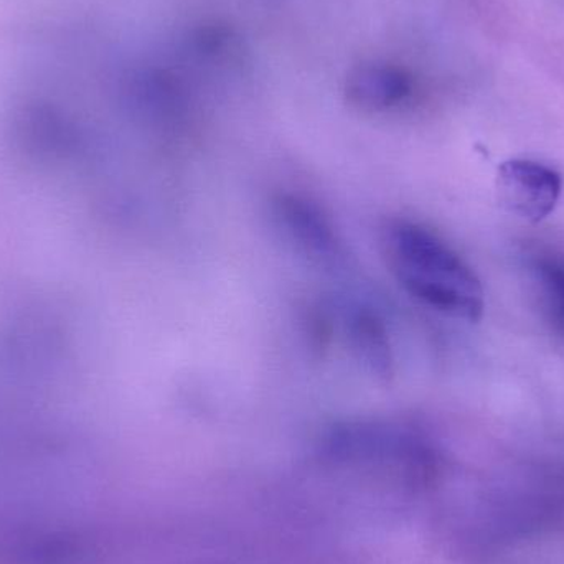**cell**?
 <instances>
[{
    "instance_id": "obj_6",
    "label": "cell",
    "mask_w": 564,
    "mask_h": 564,
    "mask_svg": "<svg viewBox=\"0 0 564 564\" xmlns=\"http://www.w3.org/2000/svg\"><path fill=\"white\" fill-rule=\"evenodd\" d=\"M536 278L546 304L558 327L564 330V261L545 260L536 267Z\"/></svg>"
},
{
    "instance_id": "obj_2",
    "label": "cell",
    "mask_w": 564,
    "mask_h": 564,
    "mask_svg": "<svg viewBox=\"0 0 564 564\" xmlns=\"http://www.w3.org/2000/svg\"><path fill=\"white\" fill-rule=\"evenodd\" d=\"M497 195L502 207L530 224H539L553 214L562 197L558 172L539 162H503L497 171Z\"/></svg>"
},
{
    "instance_id": "obj_3",
    "label": "cell",
    "mask_w": 564,
    "mask_h": 564,
    "mask_svg": "<svg viewBox=\"0 0 564 564\" xmlns=\"http://www.w3.org/2000/svg\"><path fill=\"white\" fill-rule=\"evenodd\" d=\"M276 214L288 234L318 257L337 253V237L321 208L297 195H281L276 202Z\"/></svg>"
},
{
    "instance_id": "obj_5",
    "label": "cell",
    "mask_w": 564,
    "mask_h": 564,
    "mask_svg": "<svg viewBox=\"0 0 564 564\" xmlns=\"http://www.w3.org/2000/svg\"><path fill=\"white\" fill-rule=\"evenodd\" d=\"M351 338L358 357L373 373L381 377L391 373L393 357L387 328L381 321L371 314H358L351 325Z\"/></svg>"
},
{
    "instance_id": "obj_1",
    "label": "cell",
    "mask_w": 564,
    "mask_h": 564,
    "mask_svg": "<svg viewBox=\"0 0 564 564\" xmlns=\"http://www.w3.org/2000/svg\"><path fill=\"white\" fill-rule=\"evenodd\" d=\"M383 251L411 297L460 321L482 318L486 294L479 278L436 234L413 221H391L383 231Z\"/></svg>"
},
{
    "instance_id": "obj_4",
    "label": "cell",
    "mask_w": 564,
    "mask_h": 564,
    "mask_svg": "<svg viewBox=\"0 0 564 564\" xmlns=\"http://www.w3.org/2000/svg\"><path fill=\"white\" fill-rule=\"evenodd\" d=\"M410 96V82L400 73L368 69L354 78L350 99L368 109H388Z\"/></svg>"
}]
</instances>
